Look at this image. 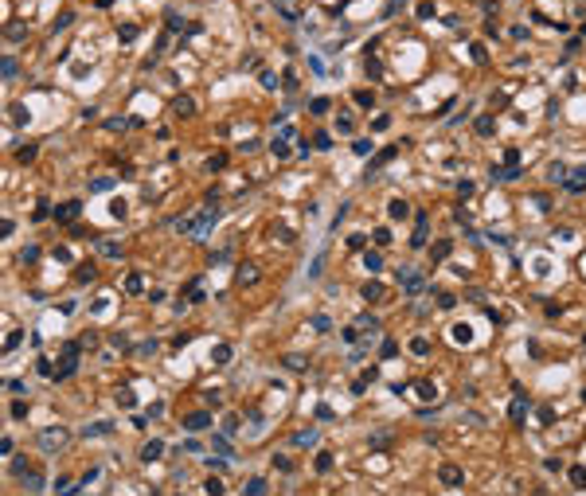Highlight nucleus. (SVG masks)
I'll list each match as a JSON object with an SVG mask.
<instances>
[{"mask_svg":"<svg viewBox=\"0 0 586 496\" xmlns=\"http://www.w3.org/2000/svg\"><path fill=\"white\" fill-rule=\"evenodd\" d=\"M74 367H78V344H67V348H63V360H59V367H55V379H67Z\"/></svg>","mask_w":586,"mask_h":496,"instance_id":"nucleus-1","label":"nucleus"},{"mask_svg":"<svg viewBox=\"0 0 586 496\" xmlns=\"http://www.w3.org/2000/svg\"><path fill=\"white\" fill-rule=\"evenodd\" d=\"M563 188H567V192H575V196H579V192H586V168H583V172H567Z\"/></svg>","mask_w":586,"mask_h":496,"instance_id":"nucleus-2","label":"nucleus"},{"mask_svg":"<svg viewBox=\"0 0 586 496\" xmlns=\"http://www.w3.org/2000/svg\"><path fill=\"white\" fill-rule=\"evenodd\" d=\"M438 481L453 489V485H461V469H457V465H442V469H438Z\"/></svg>","mask_w":586,"mask_h":496,"instance_id":"nucleus-3","label":"nucleus"},{"mask_svg":"<svg viewBox=\"0 0 586 496\" xmlns=\"http://www.w3.org/2000/svg\"><path fill=\"white\" fill-rule=\"evenodd\" d=\"M67 441V430H43V438H39V445L43 449H59Z\"/></svg>","mask_w":586,"mask_h":496,"instance_id":"nucleus-4","label":"nucleus"},{"mask_svg":"<svg viewBox=\"0 0 586 496\" xmlns=\"http://www.w3.org/2000/svg\"><path fill=\"white\" fill-rule=\"evenodd\" d=\"M403 289H407V293H418V289H426V277L414 274V270H407V274H403Z\"/></svg>","mask_w":586,"mask_h":496,"instance_id":"nucleus-5","label":"nucleus"},{"mask_svg":"<svg viewBox=\"0 0 586 496\" xmlns=\"http://www.w3.org/2000/svg\"><path fill=\"white\" fill-rule=\"evenodd\" d=\"M184 426H188V430H204V426H211V414H207V410H196V414L184 418Z\"/></svg>","mask_w":586,"mask_h":496,"instance_id":"nucleus-6","label":"nucleus"},{"mask_svg":"<svg viewBox=\"0 0 586 496\" xmlns=\"http://www.w3.org/2000/svg\"><path fill=\"white\" fill-rule=\"evenodd\" d=\"M426 227H430L426 215H418V219H414V250H422V246H426Z\"/></svg>","mask_w":586,"mask_h":496,"instance_id":"nucleus-7","label":"nucleus"},{"mask_svg":"<svg viewBox=\"0 0 586 496\" xmlns=\"http://www.w3.org/2000/svg\"><path fill=\"white\" fill-rule=\"evenodd\" d=\"M293 445H297V449H313V445H317V430H301V434H293Z\"/></svg>","mask_w":586,"mask_h":496,"instance_id":"nucleus-8","label":"nucleus"},{"mask_svg":"<svg viewBox=\"0 0 586 496\" xmlns=\"http://www.w3.org/2000/svg\"><path fill=\"white\" fill-rule=\"evenodd\" d=\"M74 215H78V203H74V199H70V203H63V207H55V219H59V223H70Z\"/></svg>","mask_w":586,"mask_h":496,"instance_id":"nucleus-9","label":"nucleus"},{"mask_svg":"<svg viewBox=\"0 0 586 496\" xmlns=\"http://www.w3.org/2000/svg\"><path fill=\"white\" fill-rule=\"evenodd\" d=\"M254 281H258V266H250V262L239 266V285H254Z\"/></svg>","mask_w":586,"mask_h":496,"instance_id":"nucleus-10","label":"nucleus"},{"mask_svg":"<svg viewBox=\"0 0 586 496\" xmlns=\"http://www.w3.org/2000/svg\"><path fill=\"white\" fill-rule=\"evenodd\" d=\"M109 430H113V422H90L82 434H86V438H102V434H109Z\"/></svg>","mask_w":586,"mask_h":496,"instance_id":"nucleus-11","label":"nucleus"},{"mask_svg":"<svg viewBox=\"0 0 586 496\" xmlns=\"http://www.w3.org/2000/svg\"><path fill=\"white\" fill-rule=\"evenodd\" d=\"M160 453H164V445H160V441H149V445H141V461H157Z\"/></svg>","mask_w":586,"mask_h":496,"instance_id":"nucleus-12","label":"nucleus"},{"mask_svg":"<svg viewBox=\"0 0 586 496\" xmlns=\"http://www.w3.org/2000/svg\"><path fill=\"white\" fill-rule=\"evenodd\" d=\"M172 110L180 113V117H192V113H196V102H192V98H176V102H172Z\"/></svg>","mask_w":586,"mask_h":496,"instance_id":"nucleus-13","label":"nucleus"},{"mask_svg":"<svg viewBox=\"0 0 586 496\" xmlns=\"http://www.w3.org/2000/svg\"><path fill=\"white\" fill-rule=\"evenodd\" d=\"M407 211H411V207H407L403 199H391V207H387V215H391V219H407Z\"/></svg>","mask_w":586,"mask_h":496,"instance_id":"nucleus-14","label":"nucleus"},{"mask_svg":"<svg viewBox=\"0 0 586 496\" xmlns=\"http://www.w3.org/2000/svg\"><path fill=\"white\" fill-rule=\"evenodd\" d=\"M379 297H383V285H379V281H368V285H364V301H379Z\"/></svg>","mask_w":586,"mask_h":496,"instance_id":"nucleus-15","label":"nucleus"},{"mask_svg":"<svg viewBox=\"0 0 586 496\" xmlns=\"http://www.w3.org/2000/svg\"><path fill=\"white\" fill-rule=\"evenodd\" d=\"M24 489H43V473H24Z\"/></svg>","mask_w":586,"mask_h":496,"instance_id":"nucleus-16","label":"nucleus"},{"mask_svg":"<svg viewBox=\"0 0 586 496\" xmlns=\"http://www.w3.org/2000/svg\"><path fill=\"white\" fill-rule=\"evenodd\" d=\"M524 414H528V398H516V402H512V422H520Z\"/></svg>","mask_w":586,"mask_h":496,"instance_id":"nucleus-17","label":"nucleus"},{"mask_svg":"<svg viewBox=\"0 0 586 496\" xmlns=\"http://www.w3.org/2000/svg\"><path fill=\"white\" fill-rule=\"evenodd\" d=\"M477 133H481V137L492 133V117H488V113H481V117H477Z\"/></svg>","mask_w":586,"mask_h":496,"instance_id":"nucleus-18","label":"nucleus"},{"mask_svg":"<svg viewBox=\"0 0 586 496\" xmlns=\"http://www.w3.org/2000/svg\"><path fill=\"white\" fill-rule=\"evenodd\" d=\"M113 188V180L109 176H98V180H90V192H109Z\"/></svg>","mask_w":586,"mask_h":496,"instance_id":"nucleus-19","label":"nucleus"},{"mask_svg":"<svg viewBox=\"0 0 586 496\" xmlns=\"http://www.w3.org/2000/svg\"><path fill=\"white\" fill-rule=\"evenodd\" d=\"M571 485H575V489H583V485H586V469H583V465L571 469Z\"/></svg>","mask_w":586,"mask_h":496,"instance_id":"nucleus-20","label":"nucleus"},{"mask_svg":"<svg viewBox=\"0 0 586 496\" xmlns=\"http://www.w3.org/2000/svg\"><path fill=\"white\" fill-rule=\"evenodd\" d=\"M102 254H106V258H121V242H109L106 238V242H102Z\"/></svg>","mask_w":586,"mask_h":496,"instance_id":"nucleus-21","label":"nucleus"},{"mask_svg":"<svg viewBox=\"0 0 586 496\" xmlns=\"http://www.w3.org/2000/svg\"><path fill=\"white\" fill-rule=\"evenodd\" d=\"M332 469V453H317V473H328Z\"/></svg>","mask_w":586,"mask_h":496,"instance_id":"nucleus-22","label":"nucleus"},{"mask_svg":"<svg viewBox=\"0 0 586 496\" xmlns=\"http://www.w3.org/2000/svg\"><path fill=\"white\" fill-rule=\"evenodd\" d=\"M430 258H434V262H442V258H449V242H438V246H434V254H430Z\"/></svg>","mask_w":586,"mask_h":496,"instance_id":"nucleus-23","label":"nucleus"},{"mask_svg":"<svg viewBox=\"0 0 586 496\" xmlns=\"http://www.w3.org/2000/svg\"><path fill=\"white\" fill-rule=\"evenodd\" d=\"M356 102H360V106H368V110H372V106H375V94H372V90H360V94H356Z\"/></svg>","mask_w":586,"mask_h":496,"instance_id":"nucleus-24","label":"nucleus"},{"mask_svg":"<svg viewBox=\"0 0 586 496\" xmlns=\"http://www.w3.org/2000/svg\"><path fill=\"white\" fill-rule=\"evenodd\" d=\"M74 277H78V285H86V281H94V266H82V270H78Z\"/></svg>","mask_w":586,"mask_h":496,"instance_id":"nucleus-25","label":"nucleus"},{"mask_svg":"<svg viewBox=\"0 0 586 496\" xmlns=\"http://www.w3.org/2000/svg\"><path fill=\"white\" fill-rule=\"evenodd\" d=\"M360 329H368V332H375V329H379V321H375L372 313H364V317H360Z\"/></svg>","mask_w":586,"mask_h":496,"instance_id":"nucleus-26","label":"nucleus"},{"mask_svg":"<svg viewBox=\"0 0 586 496\" xmlns=\"http://www.w3.org/2000/svg\"><path fill=\"white\" fill-rule=\"evenodd\" d=\"M457 196L469 199V196H473V180H461V184H457Z\"/></svg>","mask_w":586,"mask_h":496,"instance_id":"nucleus-27","label":"nucleus"},{"mask_svg":"<svg viewBox=\"0 0 586 496\" xmlns=\"http://www.w3.org/2000/svg\"><path fill=\"white\" fill-rule=\"evenodd\" d=\"M411 352H414V356H426V352H430V344H426V340H422V336H418V340H414V344H411Z\"/></svg>","mask_w":586,"mask_h":496,"instance_id":"nucleus-28","label":"nucleus"},{"mask_svg":"<svg viewBox=\"0 0 586 496\" xmlns=\"http://www.w3.org/2000/svg\"><path fill=\"white\" fill-rule=\"evenodd\" d=\"M125 289H129V293H141V274H129V281H125Z\"/></svg>","mask_w":586,"mask_h":496,"instance_id":"nucleus-29","label":"nucleus"},{"mask_svg":"<svg viewBox=\"0 0 586 496\" xmlns=\"http://www.w3.org/2000/svg\"><path fill=\"white\" fill-rule=\"evenodd\" d=\"M453 340H457V344H469V329H465V325H457V329H453Z\"/></svg>","mask_w":586,"mask_h":496,"instance_id":"nucleus-30","label":"nucleus"},{"mask_svg":"<svg viewBox=\"0 0 586 496\" xmlns=\"http://www.w3.org/2000/svg\"><path fill=\"white\" fill-rule=\"evenodd\" d=\"M262 86H266V90H277V74H270V70H262Z\"/></svg>","mask_w":586,"mask_h":496,"instance_id":"nucleus-31","label":"nucleus"},{"mask_svg":"<svg viewBox=\"0 0 586 496\" xmlns=\"http://www.w3.org/2000/svg\"><path fill=\"white\" fill-rule=\"evenodd\" d=\"M246 493H266V481H258V477H254V481H246Z\"/></svg>","mask_w":586,"mask_h":496,"instance_id":"nucleus-32","label":"nucleus"},{"mask_svg":"<svg viewBox=\"0 0 586 496\" xmlns=\"http://www.w3.org/2000/svg\"><path fill=\"white\" fill-rule=\"evenodd\" d=\"M372 153V141H356V157H368Z\"/></svg>","mask_w":586,"mask_h":496,"instance_id":"nucleus-33","label":"nucleus"},{"mask_svg":"<svg viewBox=\"0 0 586 496\" xmlns=\"http://www.w3.org/2000/svg\"><path fill=\"white\" fill-rule=\"evenodd\" d=\"M274 157H289V149H285V137H281V141H274Z\"/></svg>","mask_w":586,"mask_h":496,"instance_id":"nucleus-34","label":"nucleus"},{"mask_svg":"<svg viewBox=\"0 0 586 496\" xmlns=\"http://www.w3.org/2000/svg\"><path fill=\"white\" fill-rule=\"evenodd\" d=\"M16 157H20V161H32V157H35V145H24V149H20Z\"/></svg>","mask_w":586,"mask_h":496,"instance_id":"nucleus-35","label":"nucleus"},{"mask_svg":"<svg viewBox=\"0 0 586 496\" xmlns=\"http://www.w3.org/2000/svg\"><path fill=\"white\" fill-rule=\"evenodd\" d=\"M137 352H141V356H153V352H157V340H145V344H141Z\"/></svg>","mask_w":586,"mask_h":496,"instance_id":"nucleus-36","label":"nucleus"},{"mask_svg":"<svg viewBox=\"0 0 586 496\" xmlns=\"http://www.w3.org/2000/svg\"><path fill=\"white\" fill-rule=\"evenodd\" d=\"M543 469H547V473H559V469H563V461H559V457H551V461H543Z\"/></svg>","mask_w":586,"mask_h":496,"instance_id":"nucleus-37","label":"nucleus"},{"mask_svg":"<svg viewBox=\"0 0 586 496\" xmlns=\"http://www.w3.org/2000/svg\"><path fill=\"white\" fill-rule=\"evenodd\" d=\"M207 168H215V172H219V168H227V157H211V161H207Z\"/></svg>","mask_w":586,"mask_h":496,"instance_id":"nucleus-38","label":"nucleus"},{"mask_svg":"<svg viewBox=\"0 0 586 496\" xmlns=\"http://www.w3.org/2000/svg\"><path fill=\"white\" fill-rule=\"evenodd\" d=\"M583 39H586V24H583Z\"/></svg>","mask_w":586,"mask_h":496,"instance_id":"nucleus-39","label":"nucleus"}]
</instances>
